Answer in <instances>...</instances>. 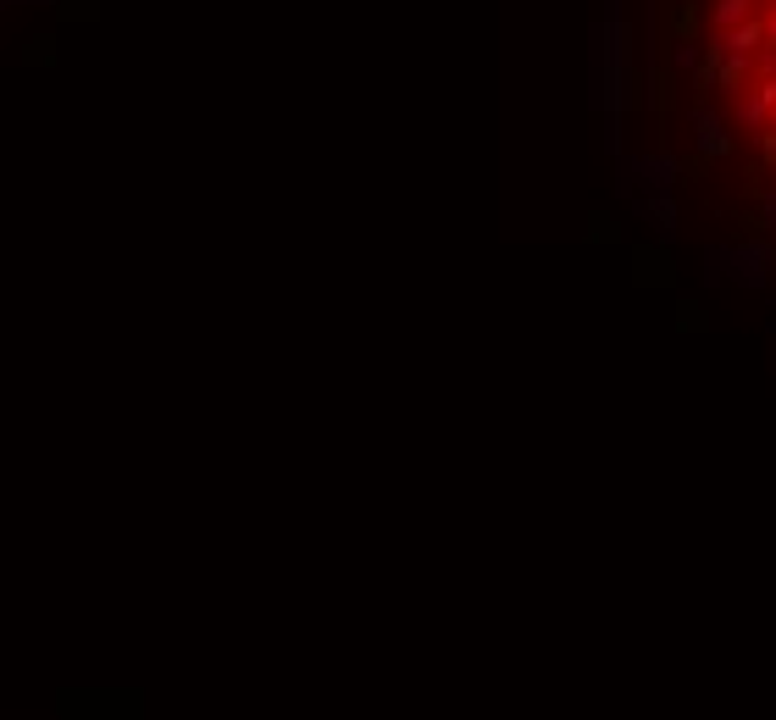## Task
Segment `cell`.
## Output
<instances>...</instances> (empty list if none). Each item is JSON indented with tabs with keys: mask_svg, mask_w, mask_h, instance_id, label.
I'll return each mask as SVG.
<instances>
[{
	"mask_svg": "<svg viewBox=\"0 0 776 720\" xmlns=\"http://www.w3.org/2000/svg\"><path fill=\"white\" fill-rule=\"evenodd\" d=\"M682 184V161L671 150H649V155H622L616 166V195L638 200V195H676Z\"/></svg>",
	"mask_w": 776,
	"mask_h": 720,
	"instance_id": "cell-1",
	"label": "cell"
},
{
	"mask_svg": "<svg viewBox=\"0 0 776 720\" xmlns=\"http://www.w3.org/2000/svg\"><path fill=\"white\" fill-rule=\"evenodd\" d=\"M771 278H776V249H771L765 239H738V244H727V283H732V289L760 294V289H771Z\"/></svg>",
	"mask_w": 776,
	"mask_h": 720,
	"instance_id": "cell-2",
	"label": "cell"
},
{
	"mask_svg": "<svg viewBox=\"0 0 776 720\" xmlns=\"http://www.w3.org/2000/svg\"><path fill=\"white\" fill-rule=\"evenodd\" d=\"M694 150L710 155V161L732 155V133H727V117L716 106H694Z\"/></svg>",
	"mask_w": 776,
	"mask_h": 720,
	"instance_id": "cell-3",
	"label": "cell"
},
{
	"mask_svg": "<svg viewBox=\"0 0 776 720\" xmlns=\"http://www.w3.org/2000/svg\"><path fill=\"white\" fill-rule=\"evenodd\" d=\"M638 222H649L660 239H676V222H682L676 195H638Z\"/></svg>",
	"mask_w": 776,
	"mask_h": 720,
	"instance_id": "cell-4",
	"label": "cell"
},
{
	"mask_svg": "<svg viewBox=\"0 0 776 720\" xmlns=\"http://www.w3.org/2000/svg\"><path fill=\"white\" fill-rule=\"evenodd\" d=\"M732 123H738V128H749V133H765V128H771V112L760 106V95H754L749 83L732 95Z\"/></svg>",
	"mask_w": 776,
	"mask_h": 720,
	"instance_id": "cell-5",
	"label": "cell"
},
{
	"mask_svg": "<svg viewBox=\"0 0 776 720\" xmlns=\"http://www.w3.org/2000/svg\"><path fill=\"white\" fill-rule=\"evenodd\" d=\"M754 12H765L760 0H710V28H738V23H749Z\"/></svg>",
	"mask_w": 776,
	"mask_h": 720,
	"instance_id": "cell-6",
	"label": "cell"
},
{
	"mask_svg": "<svg viewBox=\"0 0 776 720\" xmlns=\"http://www.w3.org/2000/svg\"><path fill=\"white\" fill-rule=\"evenodd\" d=\"M671 67H676V72H687V78H694V72L705 67V50H699L694 39H676V45H671Z\"/></svg>",
	"mask_w": 776,
	"mask_h": 720,
	"instance_id": "cell-7",
	"label": "cell"
},
{
	"mask_svg": "<svg viewBox=\"0 0 776 720\" xmlns=\"http://www.w3.org/2000/svg\"><path fill=\"white\" fill-rule=\"evenodd\" d=\"M705 283H710V289H721V283H727V249H721V244H710V249H705Z\"/></svg>",
	"mask_w": 776,
	"mask_h": 720,
	"instance_id": "cell-8",
	"label": "cell"
},
{
	"mask_svg": "<svg viewBox=\"0 0 776 720\" xmlns=\"http://www.w3.org/2000/svg\"><path fill=\"white\" fill-rule=\"evenodd\" d=\"M749 89H754V95H760V106H765V112L776 117V72H765V78H754Z\"/></svg>",
	"mask_w": 776,
	"mask_h": 720,
	"instance_id": "cell-9",
	"label": "cell"
},
{
	"mask_svg": "<svg viewBox=\"0 0 776 720\" xmlns=\"http://www.w3.org/2000/svg\"><path fill=\"white\" fill-rule=\"evenodd\" d=\"M760 222H765V228H776V189H765V195H760Z\"/></svg>",
	"mask_w": 776,
	"mask_h": 720,
	"instance_id": "cell-10",
	"label": "cell"
},
{
	"mask_svg": "<svg viewBox=\"0 0 776 720\" xmlns=\"http://www.w3.org/2000/svg\"><path fill=\"white\" fill-rule=\"evenodd\" d=\"M765 45H776V7H765Z\"/></svg>",
	"mask_w": 776,
	"mask_h": 720,
	"instance_id": "cell-11",
	"label": "cell"
},
{
	"mask_svg": "<svg viewBox=\"0 0 776 720\" xmlns=\"http://www.w3.org/2000/svg\"><path fill=\"white\" fill-rule=\"evenodd\" d=\"M760 150H765V155L776 161V133H760Z\"/></svg>",
	"mask_w": 776,
	"mask_h": 720,
	"instance_id": "cell-12",
	"label": "cell"
},
{
	"mask_svg": "<svg viewBox=\"0 0 776 720\" xmlns=\"http://www.w3.org/2000/svg\"><path fill=\"white\" fill-rule=\"evenodd\" d=\"M771 311H776V305H771ZM765 327H771V333H776V316H771V322H765Z\"/></svg>",
	"mask_w": 776,
	"mask_h": 720,
	"instance_id": "cell-13",
	"label": "cell"
},
{
	"mask_svg": "<svg viewBox=\"0 0 776 720\" xmlns=\"http://www.w3.org/2000/svg\"><path fill=\"white\" fill-rule=\"evenodd\" d=\"M760 7H776V0H760Z\"/></svg>",
	"mask_w": 776,
	"mask_h": 720,
	"instance_id": "cell-14",
	"label": "cell"
}]
</instances>
